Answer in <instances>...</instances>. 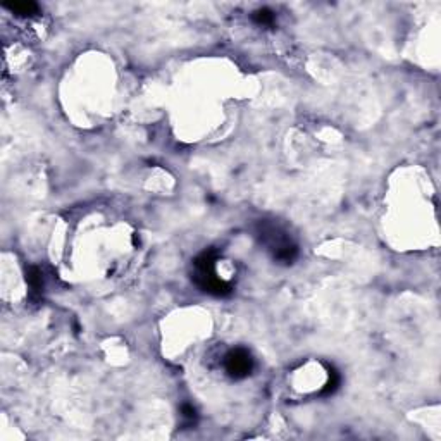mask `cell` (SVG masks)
<instances>
[{"mask_svg": "<svg viewBox=\"0 0 441 441\" xmlns=\"http://www.w3.org/2000/svg\"><path fill=\"white\" fill-rule=\"evenodd\" d=\"M193 279L207 293L216 296H224L231 293V286L224 283L220 277L216 274V255L214 252H204L202 255L195 260V274Z\"/></svg>", "mask_w": 441, "mask_h": 441, "instance_id": "cell-1", "label": "cell"}, {"mask_svg": "<svg viewBox=\"0 0 441 441\" xmlns=\"http://www.w3.org/2000/svg\"><path fill=\"white\" fill-rule=\"evenodd\" d=\"M262 238H269V246L272 250L274 260L281 264H291L298 255V248L295 243H291L288 236H281V233L274 227L262 229Z\"/></svg>", "mask_w": 441, "mask_h": 441, "instance_id": "cell-2", "label": "cell"}, {"mask_svg": "<svg viewBox=\"0 0 441 441\" xmlns=\"http://www.w3.org/2000/svg\"><path fill=\"white\" fill-rule=\"evenodd\" d=\"M224 367H226V372L233 379H243L252 372L253 360L246 350L236 348V350H231V352L226 355Z\"/></svg>", "mask_w": 441, "mask_h": 441, "instance_id": "cell-3", "label": "cell"}, {"mask_svg": "<svg viewBox=\"0 0 441 441\" xmlns=\"http://www.w3.org/2000/svg\"><path fill=\"white\" fill-rule=\"evenodd\" d=\"M5 7H9L17 16H31V14H35L38 10V5L35 2H14V3H7Z\"/></svg>", "mask_w": 441, "mask_h": 441, "instance_id": "cell-4", "label": "cell"}, {"mask_svg": "<svg viewBox=\"0 0 441 441\" xmlns=\"http://www.w3.org/2000/svg\"><path fill=\"white\" fill-rule=\"evenodd\" d=\"M253 21L257 22V24H272L274 22V12L269 9H258L257 12H253Z\"/></svg>", "mask_w": 441, "mask_h": 441, "instance_id": "cell-5", "label": "cell"}, {"mask_svg": "<svg viewBox=\"0 0 441 441\" xmlns=\"http://www.w3.org/2000/svg\"><path fill=\"white\" fill-rule=\"evenodd\" d=\"M28 283L31 286V290L38 291L41 288V272L36 267H31L28 271Z\"/></svg>", "mask_w": 441, "mask_h": 441, "instance_id": "cell-6", "label": "cell"}, {"mask_svg": "<svg viewBox=\"0 0 441 441\" xmlns=\"http://www.w3.org/2000/svg\"><path fill=\"white\" fill-rule=\"evenodd\" d=\"M338 385H340V376H338V372L336 371H329V381H328V385H326L324 390H322V395L333 393V391L338 388Z\"/></svg>", "mask_w": 441, "mask_h": 441, "instance_id": "cell-7", "label": "cell"}, {"mask_svg": "<svg viewBox=\"0 0 441 441\" xmlns=\"http://www.w3.org/2000/svg\"><path fill=\"white\" fill-rule=\"evenodd\" d=\"M181 410H183V416H185L188 421H193V419H195V409H193L192 405H183V409H181Z\"/></svg>", "mask_w": 441, "mask_h": 441, "instance_id": "cell-8", "label": "cell"}]
</instances>
